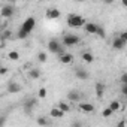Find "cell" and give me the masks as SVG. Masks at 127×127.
<instances>
[{
  "mask_svg": "<svg viewBox=\"0 0 127 127\" xmlns=\"http://www.w3.org/2000/svg\"><path fill=\"white\" fill-rule=\"evenodd\" d=\"M67 100H69L70 103H79V102L82 100V94H81L78 90H70V91L67 93Z\"/></svg>",
  "mask_w": 127,
  "mask_h": 127,
  "instance_id": "obj_5",
  "label": "cell"
},
{
  "mask_svg": "<svg viewBox=\"0 0 127 127\" xmlns=\"http://www.w3.org/2000/svg\"><path fill=\"white\" fill-rule=\"evenodd\" d=\"M6 2H8L9 5H15V2H17V0H6Z\"/></svg>",
  "mask_w": 127,
  "mask_h": 127,
  "instance_id": "obj_30",
  "label": "cell"
},
{
  "mask_svg": "<svg viewBox=\"0 0 127 127\" xmlns=\"http://www.w3.org/2000/svg\"><path fill=\"white\" fill-rule=\"evenodd\" d=\"M21 90H23L21 84H18V82H15V81H11V82L8 84V91H9V93H20Z\"/></svg>",
  "mask_w": 127,
  "mask_h": 127,
  "instance_id": "obj_12",
  "label": "cell"
},
{
  "mask_svg": "<svg viewBox=\"0 0 127 127\" xmlns=\"http://www.w3.org/2000/svg\"><path fill=\"white\" fill-rule=\"evenodd\" d=\"M120 82H121L123 85H127V72H124V73L120 76Z\"/></svg>",
  "mask_w": 127,
  "mask_h": 127,
  "instance_id": "obj_25",
  "label": "cell"
},
{
  "mask_svg": "<svg viewBox=\"0 0 127 127\" xmlns=\"http://www.w3.org/2000/svg\"><path fill=\"white\" fill-rule=\"evenodd\" d=\"M58 61L61 64H72L73 63V55L70 52H61V54H58Z\"/></svg>",
  "mask_w": 127,
  "mask_h": 127,
  "instance_id": "obj_6",
  "label": "cell"
},
{
  "mask_svg": "<svg viewBox=\"0 0 127 127\" xmlns=\"http://www.w3.org/2000/svg\"><path fill=\"white\" fill-rule=\"evenodd\" d=\"M14 14H15V8H14V5H5L3 8H2V17L3 18H12L14 17Z\"/></svg>",
  "mask_w": 127,
  "mask_h": 127,
  "instance_id": "obj_7",
  "label": "cell"
},
{
  "mask_svg": "<svg viewBox=\"0 0 127 127\" xmlns=\"http://www.w3.org/2000/svg\"><path fill=\"white\" fill-rule=\"evenodd\" d=\"M82 29H84V32H87L88 34H97V36H100V37H105V30H103V27H100V26L96 24V23H85V26H84Z\"/></svg>",
  "mask_w": 127,
  "mask_h": 127,
  "instance_id": "obj_2",
  "label": "cell"
},
{
  "mask_svg": "<svg viewBox=\"0 0 127 127\" xmlns=\"http://www.w3.org/2000/svg\"><path fill=\"white\" fill-rule=\"evenodd\" d=\"M126 45H127V42H126L124 39H121L120 36H117V37L112 40V48H114V49H123Z\"/></svg>",
  "mask_w": 127,
  "mask_h": 127,
  "instance_id": "obj_11",
  "label": "cell"
},
{
  "mask_svg": "<svg viewBox=\"0 0 127 127\" xmlns=\"http://www.w3.org/2000/svg\"><path fill=\"white\" fill-rule=\"evenodd\" d=\"M60 11L57 9V8H48L46 9V12H45V17L48 18V20H57V18H60Z\"/></svg>",
  "mask_w": 127,
  "mask_h": 127,
  "instance_id": "obj_9",
  "label": "cell"
},
{
  "mask_svg": "<svg viewBox=\"0 0 127 127\" xmlns=\"http://www.w3.org/2000/svg\"><path fill=\"white\" fill-rule=\"evenodd\" d=\"M121 3H123L124 8H127V0H121Z\"/></svg>",
  "mask_w": 127,
  "mask_h": 127,
  "instance_id": "obj_31",
  "label": "cell"
},
{
  "mask_svg": "<svg viewBox=\"0 0 127 127\" xmlns=\"http://www.w3.org/2000/svg\"><path fill=\"white\" fill-rule=\"evenodd\" d=\"M8 57H9V60H14V61L20 60V54H18L17 51H11V52L8 54Z\"/></svg>",
  "mask_w": 127,
  "mask_h": 127,
  "instance_id": "obj_22",
  "label": "cell"
},
{
  "mask_svg": "<svg viewBox=\"0 0 127 127\" xmlns=\"http://www.w3.org/2000/svg\"><path fill=\"white\" fill-rule=\"evenodd\" d=\"M34 102H36V99H29V100L24 103V108H26L27 112H32V108L34 106Z\"/></svg>",
  "mask_w": 127,
  "mask_h": 127,
  "instance_id": "obj_20",
  "label": "cell"
},
{
  "mask_svg": "<svg viewBox=\"0 0 127 127\" xmlns=\"http://www.w3.org/2000/svg\"><path fill=\"white\" fill-rule=\"evenodd\" d=\"M81 58H82V61H85V63H93V61H94V55H93L91 52H88V51H84L82 55H81Z\"/></svg>",
  "mask_w": 127,
  "mask_h": 127,
  "instance_id": "obj_15",
  "label": "cell"
},
{
  "mask_svg": "<svg viewBox=\"0 0 127 127\" xmlns=\"http://www.w3.org/2000/svg\"><path fill=\"white\" fill-rule=\"evenodd\" d=\"M37 60H39L40 63H46V61H48V55H46V52H43V51L39 52V54H37Z\"/></svg>",
  "mask_w": 127,
  "mask_h": 127,
  "instance_id": "obj_21",
  "label": "cell"
},
{
  "mask_svg": "<svg viewBox=\"0 0 127 127\" xmlns=\"http://www.w3.org/2000/svg\"><path fill=\"white\" fill-rule=\"evenodd\" d=\"M78 108H79V111H82V112H85V114H91V112H94V105H91V103H88V102H79L78 103Z\"/></svg>",
  "mask_w": 127,
  "mask_h": 127,
  "instance_id": "obj_8",
  "label": "cell"
},
{
  "mask_svg": "<svg viewBox=\"0 0 127 127\" xmlns=\"http://www.w3.org/2000/svg\"><path fill=\"white\" fill-rule=\"evenodd\" d=\"M66 23H67V26L72 27V29H79V27H84L87 21H85L84 17H81V15H78V14H69L67 18H66Z\"/></svg>",
  "mask_w": 127,
  "mask_h": 127,
  "instance_id": "obj_1",
  "label": "cell"
},
{
  "mask_svg": "<svg viewBox=\"0 0 127 127\" xmlns=\"http://www.w3.org/2000/svg\"><path fill=\"white\" fill-rule=\"evenodd\" d=\"M120 37H121V39H124V40L127 42V30H123V32L120 33Z\"/></svg>",
  "mask_w": 127,
  "mask_h": 127,
  "instance_id": "obj_26",
  "label": "cell"
},
{
  "mask_svg": "<svg viewBox=\"0 0 127 127\" xmlns=\"http://www.w3.org/2000/svg\"><path fill=\"white\" fill-rule=\"evenodd\" d=\"M39 76H40V70L39 69H36V67L29 69V78L30 79H39Z\"/></svg>",
  "mask_w": 127,
  "mask_h": 127,
  "instance_id": "obj_16",
  "label": "cell"
},
{
  "mask_svg": "<svg viewBox=\"0 0 127 127\" xmlns=\"http://www.w3.org/2000/svg\"><path fill=\"white\" fill-rule=\"evenodd\" d=\"M69 103H70V102H58V103H57V106H58L63 112H66V114H67V112H70V109H72Z\"/></svg>",
  "mask_w": 127,
  "mask_h": 127,
  "instance_id": "obj_17",
  "label": "cell"
},
{
  "mask_svg": "<svg viewBox=\"0 0 127 127\" xmlns=\"http://www.w3.org/2000/svg\"><path fill=\"white\" fill-rule=\"evenodd\" d=\"M75 76L78 78V79H82V81H85V79H88V72L84 69V67H75Z\"/></svg>",
  "mask_w": 127,
  "mask_h": 127,
  "instance_id": "obj_10",
  "label": "cell"
},
{
  "mask_svg": "<svg viewBox=\"0 0 127 127\" xmlns=\"http://www.w3.org/2000/svg\"><path fill=\"white\" fill-rule=\"evenodd\" d=\"M36 123H37L39 126H49V124H52V121H51L48 117H39V118L36 120Z\"/></svg>",
  "mask_w": 127,
  "mask_h": 127,
  "instance_id": "obj_19",
  "label": "cell"
},
{
  "mask_svg": "<svg viewBox=\"0 0 127 127\" xmlns=\"http://www.w3.org/2000/svg\"><path fill=\"white\" fill-rule=\"evenodd\" d=\"M64 114H66V112H63V111H61L58 106H54V108L49 111V115H51L52 118H61V117L64 115Z\"/></svg>",
  "mask_w": 127,
  "mask_h": 127,
  "instance_id": "obj_13",
  "label": "cell"
},
{
  "mask_svg": "<svg viewBox=\"0 0 127 127\" xmlns=\"http://www.w3.org/2000/svg\"><path fill=\"white\" fill-rule=\"evenodd\" d=\"M79 42H81V37H79L78 34H75V33H67V34L63 36V39H61V43L64 45L66 48L75 46V45H78Z\"/></svg>",
  "mask_w": 127,
  "mask_h": 127,
  "instance_id": "obj_3",
  "label": "cell"
},
{
  "mask_svg": "<svg viewBox=\"0 0 127 127\" xmlns=\"http://www.w3.org/2000/svg\"><path fill=\"white\" fill-rule=\"evenodd\" d=\"M105 91H106V85L102 84V82H97L96 84V94H97V97H103Z\"/></svg>",
  "mask_w": 127,
  "mask_h": 127,
  "instance_id": "obj_14",
  "label": "cell"
},
{
  "mask_svg": "<svg viewBox=\"0 0 127 127\" xmlns=\"http://www.w3.org/2000/svg\"><path fill=\"white\" fill-rule=\"evenodd\" d=\"M6 73H8V67H5V66H3L2 69H0V75H2V76H5Z\"/></svg>",
  "mask_w": 127,
  "mask_h": 127,
  "instance_id": "obj_27",
  "label": "cell"
},
{
  "mask_svg": "<svg viewBox=\"0 0 127 127\" xmlns=\"http://www.w3.org/2000/svg\"><path fill=\"white\" fill-rule=\"evenodd\" d=\"M37 96H39L40 99H45V97H46V88H43V87H42V88H39Z\"/></svg>",
  "mask_w": 127,
  "mask_h": 127,
  "instance_id": "obj_24",
  "label": "cell"
},
{
  "mask_svg": "<svg viewBox=\"0 0 127 127\" xmlns=\"http://www.w3.org/2000/svg\"><path fill=\"white\" fill-rule=\"evenodd\" d=\"M121 93L127 97V85H123V87H121Z\"/></svg>",
  "mask_w": 127,
  "mask_h": 127,
  "instance_id": "obj_28",
  "label": "cell"
},
{
  "mask_svg": "<svg viewBox=\"0 0 127 127\" xmlns=\"http://www.w3.org/2000/svg\"><path fill=\"white\" fill-rule=\"evenodd\" d=\"M75 2H85V0H75Z\"/></svg>",
  "mask_w": 127,
  "mask_h": 127,
  "instance_id": "obj_32",
  "label": "cell"
},
{
  "mask_svg": "<svg viewBox=\"0 0 127 127\" xmlns=\"http://www.w3.org/2000/svg\"><path fill=\"white\" fill-rule=\"evenodd\" d=\"M112 114H114V111L111 109V106H108V108H105V109H103V112H102V117L108 118V117H111Z\"/></svg>",
  "mask_w": 127,
  "mask_h": 127,
  "instance_id": "obj_23",
  "label": "cell"
},
{
  "mask_svg": "<svg viewBox=\"0 0 127 127\" xmlns=\"http://www.w3.org/2000/svg\"><path fill=\"white\" fill-rule=\"evenodd\" d=\"M109 106H111V109H112L114 112H120V111H121V108H123L120 100H112V102L109 103Z\"/></svg>",
  "mask_w": 127,
  "mask_h": 127,
  "instance_id": "obj_18",
  "label": "cell"
},
{
  "mask_svg": "<svg viewBox=\"0 0 127 127\" xmlns=\"http://www.w3.org/2000/svg\"><path fill=\"white\" fill-rule=\"evenodd\" d=\"M126 123H127V121H126Z\"/></svg>",
  "mask_w": 127,
  "mask_h": 127,
  "instance_id": "obj_33",
  "label": "cell"
},
{
  "mask_svg": "<svg viewBox=\"0 0 127 127\" xmlns=\"http://www.w3.org/2000/svg\"><path fill=\"white\" fill-rule=\"evenodd\" d=\"M115 2V0H103V3H106V5H112Z\"/></svg>",
  "mask_w": 127,
  "mask_h": 127,
  "instance_id": "obj_29",
  "label": "cell"
},
{
  "mask_svg": "<svg viewBox=\"0 0 127 127\" xmlns=\"http://www.w3.org/2000/svg\"><path fill=\"white\" fill-rule=\"evenodd\" d=\"M63 48H66V46L63 45V43H60L58 40H55V39H52V40L48 42V51L52 52V54H61V52H64Z\"/></svg>",
  "mask_w": 127,
  "mask_h": 127,
  "instance_id": "obj_4",
  "label": "cell"
}]
</instances>
